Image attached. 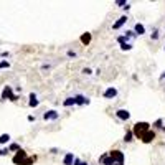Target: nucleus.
I'll return each mask as SVG.
<instances>
[{"mask_svg":"<svg viewBox=\"0 0 165 165\" xmlns=\"http://www.w3.org/2000/svg\"><path fill=\"white\" fill-rule=\"evenodd\" d=\"M36 160V157L33 155V157H27V152L25 150H20L17 152V155L13 157V164L15 165H32L33 162Z\"/></svg>","mask_w":165,"mask_h":165,"instance_id":"1","label":"nucleus"},{"mask_svg":"<svg viewBox=\"0 0 165 165\" xmlns=\"http://www.w3.org/2000/svg\"><path fill=\"white\" fill-rule=\"evenodd\" d=\"M147 130H150V124H149V122H137L136 126H134V129H132V134H134V137L140 139Z\"/></svg>","mask_w":165,"mask_h":165,"instance_id":"2","label":"nucleus"},{"mask_svg":"<svg viewBox=\"0 0 165 165\" xmlns=\"http://www.w3.org/2000/svg\"><path fill=\"white\" fill-rule=\"evenodd\" d=\"M108 154L114 164H124V160H126V154L122 150H111V152H108Z\"/></svg>","mask_w":165,"mask_h":165,"instance_id":"3","label":"nucleus"},{"mask_svg":"<svg viewBox=\"0 0 165 165\" xmlns=\"http://www.w3.org/2000/svg\"><path fill=\"white\" fill-rule=\"evenodd\" d=\"M2 99L4 101H17L18 96L17 94H13V89H12V86H5L4 91H2Z\"/></svg>","mask_w":165,"mask_h":165,"instance_id":"4","label":"nucleus"},{"mask_svg":"<svg viewBox=\"0 0 165 165\" xmlns=\"http://www.w3.org/2000/svg\"><path fill=\"white\" fill-rule=\"evenodd\" d=\"M74 101H76V106H88L91 102V99L88 96H82V94H76L74 96Z\"/></svg>","mask_w":165,"mask_h":165,"instance_id":"5","label":"nucleus"},{"mask_svg":"<svg viewBox=\"0 0 165 165\" xmlns=\"http://www.w3.org/2000/svg\"><path fill=\"white\" fill-rule=\"evenodd\" d=\"M116 117H117L119 121H129L130 112L127 111V109H119V111H116Z\"/></svg>","mask_w":165,"mask_h":165,"instance_id":"6","label":"nucleus"},{"mask_svg":"<svg viewBox=\"0 0 165 165\" xmlns=\"http://www.w3.org/2000/svg\"><path fill=\"white\" fill-rule=\"evenodd\" d=\"M116 96H117V89H116V88H112V86H109L108 89L102 93V97H104V99H114Z\"/></svg>","mask_w":165,"mask_h":165,"instance_id":"7","label":"nucleus"},{"mask_svg":"<svg viewBox=\"0 0 165 165\" xmlns=\"http://www.w3.org/2000/svg\"><path fill=\"white\" fill-rule=\"evenodd\" d=\"M60 117V112L55 111V109H51V111H46L43 114V119L45 121H56V119Z\"/></svg>","mask_w":165,"mask_h":165,"instance_id":"8","label":"nucleus"},{"mask_svg":"<svg viewBox=\"0 0 165 165\" xmlns=\"http://www.w3.org/2000/svg\"><path fill=\"white\" fill-rule=\"evenodd\" d=\"M154 139H155V132H154L152 129H150V130H147V132H145L142 137H140V140H142L144 144H149V142H152Z\"/></svg>","mask_w":165,"mask_h":165,"instance_id":"9","label":"nucleus"},{"mask_svg":"<svg viewBox=\"0 0 165 165\" xmlns=\"http://www.w3.org/2000/svg\"><path fill=\"white\" fill-rule=\"evenodd\" d=\"M132 32H134V35H136V36L145 35V27H144V23H136Z\"/></svg>","mask_w":165,"mask_h":165,"instance_id":"10","label":"nucleus"},{"mask_svg":"<svg viewBox=\"0 0 165 165\" xmlns=\"http://www.w3.org/2000/svg\"><path fill=\"white\" fill-rule=\"evenodd\" d=\"M127 20H129V18H127V15H122V17L119 18L117 22H116L114 25H112V30H119L121 27H124V25L127 23Z\"/></svg>","mask_w":165,"mask_h":165,"instance_id":"11","label":"nucleus"},{"mask_svg":"<svg viewBox=\"0 0 165 165\" xmlns=\"http://www.w3.org/2000/svg\"><path fill=\"white\" fill-rule=\"evenodd\" d=\"M76 155L73 154V152H68V154L63 157V165H73V162H74Z\"/></svg>","mask_w":165,"mask_h":165,"instance_id":"12","label":"nucleus"},{"mask_svg":"<svg viewBox=\"0 0 165 165\" xmlns=\"http://www.w3.org/2000/svg\"><path fill=\"white\" fill-rule=\"evenodd\" d=\"M28 106H30V108H38V106H40V101H38V97H36V94H30V96H28Z\"/></svg>","mask_w":165,"mask_h":165,"instance_id":"13","label":"nucleus"},{"mask_svg":"<svg viewBox=\"0 0 165 165\" xmlns=\"http://www.w3.org/2000/svg\"><path fill=\"white\" fill-rule=\"evenodd\" d=\"M99 164H102V165H112L114 164V162L111 160V157H109V154L108 152H106V154H102L99 157Z\"/></svg>","mask_w":165,"mask_h":165,"instance_id":"14","label":"nucleus"},{"mask_svg":"<svg viewBox=\"0 0 165 165\" xmlns=\"http://www.w3.org/2000/svg\"><path fill=\"white\" fill-rule=\"evenodd\" d=\"M63 106L65 108H71V106H76V101H74V96H69L63 101Z\"/></svg>","mask_w":165,"mask_h":165,"instance_id":"15","label":"nucleus"},{"mask_svg":"<svg viewBox=\"0 0 165 165\" xmlns=\"http://www.w3.org/2000/svg\"><path fill=\"white\" fill-rule=\"evenodd\" d=\"M10 134H2V136H0V144H8L10 142Z\"/></svg>","mask_w":165,"mask_h":165,"instance_id":"16","label":"nucleus"},{"mask_svg":"<svg viewBox=\"0 0 165 165\" xmlns=\"http://www.w3.org/2000/svg\"><path fill=\"white\" fill-rule=\"evenodd\" d=\"M132 140H134V134H132V130H127L126 136H124V142H132Z\"/></svg>","mask_w":165,"mask_h":165,"instance_id":"17","label":"nucleus"},{"mask_svg":"<svg viewBox=\"0 0 165 165\" xmlns=\"http://www.w3.org/2000/svg\"><path fill=\"white\" fill-rule=\"evenodd\" d=\"M7 149H8V152H18V150H20V145H18V144H15V142H12Z\"/></svg>","mask_w":165,"mask_h":165,"instance_id":"18","label":"nucleus"},{"mask_svg":"<svg viewBox=\"0 0 165 165\" xmlns=\"http://www.w3.org/2000/svg\"><path fill=\"white\" fill-rule=\"evenodd\" d=\"M91 41V35L89 33H84V35L81 36V43H84V45H88Z\"/></svg>","mask_w":165,"mask_h":165,"instance_id":"19","label":"nucleus"},{"mask_svg":"<svg viewBox=\"0 0 165 165\" xmlns=\"http://www.w3.org/2000/svg\"><path fill=\"white\" fill-rule=\"evenodd\" d=\"M121 50L122 51H130V50H132V43H122L121 45Z\"/></svg>","mask_w":165,"mask_h":165,"instance_id":"20","label":"nucleus"},{"mask_svg":"<svg viewBox=\"0 0 165 165\" xmlns=\"http://www.w3.org/2000/svg\"><path fill=\"white\" fill-rule=\"evenodd\" d=\"M73 165H89V164H88L86 160H81V158L76 157V158H74V162H73Z\"/></svg>","mask_w":165,"mask_h":165,"instance_id":"21","label":"nucleus"},{"mask_svg":"<svg viewBox=\"0 0 165 165\" xmlns=\"http://www.w3.org/2000/svg\"><path fill=\"white\" fill-rule=\"evenodd\" d=\"M4 68H10V63H8L7 60L0 61V69H4Z\"/></svg>","mask_w":165,"mask_h":165,"instance_id":"22","label":"nucleus"},{"mask_svg":"<svg viewBox=\"0 0 165 165\" xmlns=\"http://www.w3.org/2000/svg\"><path fill=\"white\" fill-rule=\"evenodd\" d=\"M162 124H164V119H158V121H155L152 126H154V127H158V129H162Z\"/></svg>","mask_w":165,"mask_h":165,"instance_id":"23","label":"nucleus"},{"mask_svg":"<svg viewBox=\"0 0 165 165\" xmlns=\"http://www.w3.org/2000/svg\"><path fill=\"white\" fill-rule=\"evenodd\" d=\"M82 74L91 76V74H93V69H91V68H84V69H82Z\"/></svg>","mask_w":165,"mask_h":165,"instance_id":"24","label":"nucleus"},{"mask_svg":"<svg viewBox=\"0 0 165 165\" xmlns=\"http://www.w3.org/2000/svg\"><path fill=\"white\" fill-rule=\"evenodd\" d=\"M126 4H127L126 0H119V2H116V5H117V7H122V8L126 7Z\"/></svg>","mask_w":165,"mask_h":165,"instance_id":"25","label":"nucleus"},{"mask_svg":"<svg viewBox=\"0 0 165 165\" xmlns=\"http://www.w3.org/2000/svg\"><path fill=\"white\" fill-rule=\"evenodd\" d=\"M8 154V149L5 147V149H0V157H5V155Z\"/></svg>","mask_w":165,"mask_h":165,"instance_id":"26","label":"nucleus"},{"mask_svg":"<svg viewBox=\"0 0 165 165\" xmlns=\"http://www.w3.org/2000/svg\"><path fill=\"white\" fill-rule=\"evenodd\" d=\"M152 40H158V30H154V33H152Z\"/></svg>","mask_w":165,"mask_h":165,"instance_id":"27","label":"nucleus"},{"mask_svg":"<svg viewBox=\"0 0 165 165\" xmlns=\"http://www.w3.org/2000/svg\"><path fill=\"white\" fill-rule=\"evenodd\" d=\"M68 56H69V58H71V56L74 58V56H76V51H71V50H69V51H68Z\"/></svg>","mask_w":165,"mask_h":165,"instance_id":"28","label":"nucleus"},{"mask_svg":"<svg viewBox=\"0 0 165 165\" xmlns=\"http://www.w3.org/2000/svg\"><path fill=\"white\" fill-rule=\"evenodd\" d=\"M28 121L30 122H35V116H28Z\"/></svg>","mask_w":165,"mask_h":165,"instance_id":"29","label":"nucleus"},{"mask_svg":"<svg viewBox=\"0 0 165 165\" xmlns=\"http://www.w3.org/2000/svg\"><path fill=\"white\" fill-rule=\"evenodd\" d=\"M160 79H162V81H165V73H164V74L160 76Z\"/></svg>","mask_w":165,"mask_h":165,"instance_id":"30","label":"nucleus"},{"mask_svg":"<svg viewBox=\"0 0 165 165\" xmlns=\"http://www.w3.org/2000/svg\"><path fill=\"white\" fill-rule=\"evenodd\" d=\"M162 130H164V132H165V126H162Z\"/></svg>","mask_w":165,"mask_h":165,"instance_id":"31","label":"nucleus"},{"mask_svg":"<svg viewBox=\"0 0 165 165\" xmlns=\"http://www.w3.org/2000/svg\"><path fill=\"white\" fill-rule=\"evenodd\" d=\"M112 165H124V164H112Z\"/></svg>","mask_w":165,"mask_h":165,"instance_id":"32","label":"nucleus"},{"mask_svg":"<svg viewBox=\"0 0 165 165\" xmlns=\"http://www.w3.org/2000/svg\"><path fill=\"white\" fill-rule=\"evenodd\" d=\"M164 50H165V46H164Z\"/></svg>","mask_w":165,"mask_h":165,"instance_id":"33","label":"nucleus"}]
</instances>
